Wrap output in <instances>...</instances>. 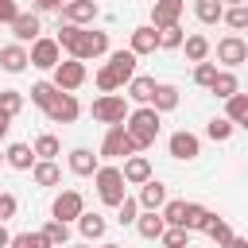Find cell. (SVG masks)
Instances as JSON below:
<instances>
[{"instance_id": "obj_41", "label": "cell", "mask_w": 248, "mask_h": 248, "mask_svg": "<svg viewBox=\"0 0 248 248\" xmlns=\"http://www.w3.org/2000/svg\"><path fill=\"white\" fill-rule=\"evenodd\" d=\"M217 74H221V70H217V62H198V66H194V85L209 89V85L217 81Z\"/></svg>"}, {"instance_id": "obj_12", "label": "cell", "mask_w": 248, "mask_h": 248, "mask_svg": "<svg viewBox=\"0 0 248 248\" xmlns=\"http://www.w3.org/2000/svg\"><path fill=\"white\" fill-rule=\"evenodd\" d=\"M186 12V0H155L151 4V27H170Z\"/></svg>"}, {"instance_id": "obj_10", "label": "cell", "mask_w": 248, "mask_h": 248, "mask_svg": "<svg viewBox=\"0 0 248 248\" xmlns=\"http://www.w3.org/2000/svg\"><path fill=\"white\" fill-rule=\"evenodd\" d=\"M58 62H62L58 39H35V43H31V66H39V70H58Z\"/></svg>"}, {"instance_id": "obj_56", "label": "cell", "mask_w": 248, "mask_h": 248, "mask_svg": "<svg viewBox=\"0 0 248 248\" xmlns=\"http://www.w3.org/2000/svg\"><path fill=\"white\" fill-rule=\"evenodd\" d=\"M0 163H8V155H4V151H0Z\"/></svg>"}, {"instance_id": "obj_9", "label": "cell", "mask_w": 248, "mask_h": 248, "mask_svg": "<svg viewBox=\"0 0 248 248\" xmlns=\"http://www.w3.org/2000/svg\"><path fill=\"white\" fill-rule=\"evenodd\" d=\"M97 0H66L62 4V12H58V23H78V27H85V23H93L97 19Z\"/></svg>"}, {"instance_id": "obj_44", "label": "cell", "mask_w": 248, "mask_h": 248, "mask_svg": "<svg viewBox=\"0 0 248 248\" xmlns=\"http://www.w3.org/2000/svg\"><path fill=\"white\" fill-rule=\"evenodd\" d=\"M225 23L232 31H248V4H236V8H225Z\"/></svg>"}, {"instance_id": "obj_37", "label": "cell", "mask_w": 248, "mask_h": 248, "mask_svg": "<svg viewBox=\"0 0 248 248\" xmlns=\"http://www.w3.org/2000/svg\"><path fill=\"white\" fill-rule=\"evenodd\" d=\"M205 236L221 248V244H229V240H232V229H229V221H225V217H217V213H213V221L205 225Z\"/></svg>"}, {"instance_id": "obj_54", "label": "cell", "mask_w": 248, "mask_h": 248, "mask_svg": "<svg viewBox=\"0 0 248 248\" xmlns=\"http://www.w3.org/2000/svg\"><path fill=\"white\" fill-rule=\"evenodd\" d=\"M236 128H244V132H248V116H244V120H240V124H236Z\"/></svg>"}, {"instance_id": "obj_5", "label": "cell", "mask_w": 248, "mask_h": 248, "mask_svg": "<svg viewBox=\"0 0 248 248\" xmlns=\"http://www.w3.org/2000/svg\"><path fill=\"white\" fill-rule=\"evenodd\" d=\"M108 54V31H81V39H78V50H74V58H81V62H97V58H105Z\"/></svg>"}, {"instance_id": "obj_7", "label": "cell", "mask_w": 248, "mask_h": 248, "mask_svg": "<svg viewBox=\"0 0 248 248\" xmlns=\"http://www.w3.org/2000/svg\"><path fill=\"white\" fill-rule=\"evenodd\" d=\"M217 62H221L225 70L244 66V62H248V43H244L240 35H225V39L217 43Z\"/></svg>"}, {"instance_id": "obj_14", "label": "cell", "mask_w": 248, "mask_h": 248, "mask_svg": "<svg viewBox=\"0 0 248 248\" xmlns=\"http://www.w3.org/2000/svg\"><path fill=\"white\" fill-rule=\"evenodd\" d=\"M27 62H31V50H27L23 43H8V46H0V70H8V74H23Z\"/></svg>"}, {"instance_id": "obj_13", "label": "cell", "mask_w": 248, "mask_h": 248, "mask_svg": "<svg viewBox=\"0 0 248 248\" xmlns=\"http://www.w3.org/2000/svg\"><path fill=\"white\" fill-rule=\"evenodd\" d=\"M128 50L140 58V54H155L159 50V27H151V23H143V27H132V43H128Z\"/></svg>"}, {"instance_id": "obj_43", "label": "cell", "mask_w": 248, "mask_h": 248, "mask_svg": "<svg viewBox=\"0 0 248 248\" xmlns=\"http://www.w3.org/2000/svg\"><path fill=\"white\" fill-rule=\"evenodd\" d=\"M159 213H163V221H167V225H182V217H186V202H182V198H170Z\"/></svg>"}, {"instance_id": "obj_51", "label": "cell", "mask_w": 248, "mask_h": 248, "mask_svg": "<svg viewBox=\"0 0 248 248\" xmlns=\"http://www.w3.org/2000/svg\"><path fill=\"white\" fill-rule=\"evenodd\" d=\"M221 248H248V236H232L229 244H221Z\"/></svg>"}, {"instance_id": "obj_26", "label": "cell", "mask_w": 248, "mask_h": 248, "mask_svg": "<svg viewBox=\"0 0 248 248\" xmlns=\"http://www.w3.org/2000/svg\"><path fill=\"white\" fill-rule=\"evenodd\" d=\"M209 93H213V97H221V101L236 97V93H240V81H236V74H232V70H221V74H217V81L209 85Z\"/></svg>"}, {"instance_id": "obj_17", "label": "cell", "mask_w": 248, "mask_h": 248, "mask_svg": "<svg viewBox=\"0 0 248 248\" xmlns=\"http://www.w3.org/2000/svg\"><path fill=\"white\" fill-rule=\"evenodd\" d=\"M70 170H74L78 178H93V174L101 170V155H93L89 147H74V151H70Z\"/></svg>"}, {"instance_id": "obj_22", "label": "cell", "mask_w": 248, "mask_h": 248, "mask_svg": "<svg viewBox=\"0 0 248 248\" xmlns=\"http://www.w3.org/2000/svg\"><path fill=\"white\" fill-rule=\"evenodd\" d=\"M155 89H159V81L147 78V74H136V78L128 81V97H132L136 105H151V101H155Z\"/></svg>"}, {"instance_id": "obj_20", "label": "cell", "mask_w": 248, "mask_h": 248, "mask_svg": "<svg viewBox=\"0 0 248 248\" xmlns=\"http://www.w3.org/2000/svg\"><path fill=\"white\" fill-rule=\"evenodd\" d=\"M4 155H8V167H12V170H31V167L39 163V155H35L31 143H8Z\"/></svg>"}, {"instance_id": "obj_18", "label": "cell", "mask_w": 248, "mask_h": 248, "mask_svg": "<svg viewBox=\"0 0 248 248\" xmlns=\"http://www.w3.org/2000/svg\"><path fill=\"white\" fill-rule=\"evenodd\" d=\"M39 31H43V23H39V12H19V19L12 23V35H16V43H35V39H43Z\"/></svg>"}, {"instance_id": "obj_38", "label": "cell", "mask_w": 248, "mask_h": 248, "mask_svg": "<svg viewBox=\"0 0 248 248\" xmlns=\"http://www.w3.org/2000/svg\"><path fill=\"white\" fill-rule=\"evenodd\" d=\"M140 209H143L140 198H124V202L116 205V221H120V225H136V221H140Z\"/></svg>"}, {"instance_id": "obj_30", "label": "cell", "mask_w": 248, "mask_h": 248, "mask_svg": "<svg viewBox=\"0 0 248 248\" xmlns=\"http://www.w3.org/2000/svg\"><path fill=\"white\" fill-rule=\"evenodd\" d=\"M182 50H186V58L198 66V62H205V58H209V50H213V46H209V39H205V35H186Z\"/></svg>"}, {"instance_id": "obj_16", "label": "cell", "mask_w": 248, "mask_h": 248, "mask_svg": "<svg viewBox=\"0 0 248 248\" xmlns=\"http://www.w3.org/2000/svg\"><path fill=\"white\" fill-rule=\"evenodd\" d=\"M120 170H124V182H128V186H143V182H151V178H155V174H151V159H147V155H128Z\"/></svg>"}, {"instance_id": "obj_27", "label": "cell", "mask_w": 248, "mask_h": 248, "mask_svg": "<svg viewBox=\"0 0 248 248\" xmlns=\"http://www.w3.org/2000/svg\"><path fill=\"white\" fill-rule=\"evenodd\" d=\"M151 108H155V112H170V108H178V85H170V81H159Z\"/></svg>"}, {"instance_id": "obj_28", "label": "cell", "mask_w": 248, "mask_h": 248, "mask_svg": "<svg viewBox=\"0 0 248 248\" xmlns=\"http://www.w3.org/2000/svg\"><path fill=\"white\" fill-rule=\"evenodd\" d=\"M31 178H35V186H58V182H62V170H58V163L39 159V163L31 167Z\"/></svg>"}, {"instance_id": "obj_47", "label": "cell", "mask_w": 248, "mask_h": 248, "mask_svg": "<svg viewBox=\"0 0 248 248\" xmlns=\"http://www.w3.org/2000/svg\"><path fill=\"white\" fill-rule=\"evenodd\" d=\"M16 209H19V202H16V194H8V190H0V221H12V217H16Z\"/></svg>"}, {"instance_id": "obj_57", "label": "cell", "mask_w": 248, "mask_h": 248, "mask_svg": "<svg viewBox=\"0 0 248 248\" xmlns=\"http://www.w3.org/2000/svg\"><path fill=\"white\" fill-rule=\"evenodd\" d=\"M74 248H89V240H85V244H74Z\"/></svg>"}, {"instance_id": "obj_46", "label": "cell", "mask_w": 248, "mask_h": 248, "mask_svg": "<svg viewBox=\"0 0 248 248\" xmlns=\"http://www.w3.org/2000/svg\"><path fill=\"white\" fill-rule=\"evenodd\" d=\"M120 85H124V81H120L108 66H101V70H97V89H101V93H116Z\"/></svg>"}, {"instance_id": "obj_8", "label": "cell", "mask_w": 248, "mask_h": 248, "mask_svg": "<svg viewBox=\"0 0 248 248\" xmlns=\"http://www.w3.org/2000/svg\"><path fill=\"white\" fill-rule=\"evenodd\" d=\"M54 85H58L62 93L81 89V85H85V62H81V58H66V62H58V70H54Z\"/></svg>"}, {"instance_id": "obj_23", "label": "cell", "mask_w": 248, "mask_h": 248, "mask_svg": "<svg viewBox=\"0 0 248 248\" xmlns=\"http://www.w3.org/2000/svg\"><path fill=\"white\" fill-rule=\"evenodd\" d=\"M170 198H167V186L159 182V178H151V182H143L140 186V205L143 209H163Z\"/></svg>"}, {"instance_id": "obj_6", "label": "cell", "mask_w": 248, "mask_h": 248, "mask_svg": "<svg viewBox=\"0 0 248 248\" xmlns=\"http://www.w3.org/2000/svg\"><path fill=\"white\" fill-rule=\"evenodd\" d=\"M85 213V198H81V190H62L58 198H54V205H50V217L54 221H78Z\"/></svg>"}, {"instance_id": "obj_36", "label": "cell", "mask_w": 248, "mask_h": 248, "mask_svg": "<svg viewBox=\"0 0 248 248\" xmlns=\"http://www.w3.org/2000/svg\"><path fill=\"white\" fill-rule=\"evenodd\" d=\"M43 236L50 240V248H62V244L70 240V225H66V221H54V217H50V221L43 225Z\"/></svg>"}, {"instance_id": "obj_11", "label": "cell", "mask_w": 248, "mask_h": 248, "mask_svg": "<svg viewBox=\"0 0 248 248\" xmlns=\"http://www.w3.org/2000/svg\"><path fill=\"white\" fill-rule=\"evenodd\" d=\"M167 147H170V155H174V159H182V163H190V159H198V155H202V140H198L194 132H186V128H182V132H174V136L167 140Z\"/></svg>"}, {"instance_id": "obj_29", "label": "cell", "mask_w": 248, "mask_h": 248, "mask_svg": "<svg viewBox=\"0 0 248 248\" xmlns=\"http://www.w3.org/2000/svg\"><path fill=\"white\" fill-rule=\"evenodd\" d=\"M78 229H81L85 240H101L105 229H108V221H105L101 213H81V217H78Z\"/></svg>"}, {"instance_id": "obj_31", "label": "cell", "mask_w": 248, "mask_h": 248, "mask_svg": "<svg viewBox=\"0 0 248 248\" xmlns=\"http://www.w3.org/2000/svg\"><path fill=\"white\" fill-rule=\"evenodd\" d=\"M81 31H85V27H78V23H58V35H54V39H58V46H62L70 58H74V50H78Z\"/></svg>"}, {"instance_id": "obj_15", "label": "cell", "mask_w": 248, "mask_h": 248, "mask_svg": "<svg viewBox=\"0 0 248 248\" xmlns=\"http://www.w3.org/2000/svg\"><path fill=\"white\" fill-rule=\"evenodd\" d=\"M50 124H74L78 116H81V105H78V97L74 93H58V101L50 105Z\"/></svg>"}, {"instance_id": "obj_21", "label": "cell", "mask_w": 248, "mask_h": 248, "mask_svg": "<svg viewBox=\"0 0 248 248\" xmlns=\"http://www.w3.org/2000/svg\"><path fill=\"white\" fill-rule=\"evenodd\" d=\"M105 66H108V70H112V74H116V78H120L124 85H128V81L136 78V54H132V50H112Z\"/></svg>"}, {"instance_id": "obj_19", "label": "cell", "mask_w": 248, "mask_h": 248, "mask_svg": "<svg viewBox=\"0 0 248 248\" xmlns=\"http://www.w3.org/2000/svg\"><path fill=\"white\" fill-rule=\"evenodd\" d=\"M136 232H140L143 240H163V232H167L163 213H159V209H143V213H140V221H136Z\"/></svg>"}, {"instance_id": "obj_52", "label": "cell", "mask_w": 248, "mask_h": 248, "mask_svg": "<svg viewBox=\"0 0 248 248\" xmlns=\"http://www.w3.org/2000/svg\"><path fill=\"white\" fill-rule=\"evenodd\" d=\"M8 244H12V232H8V229H4V221H0V248H8Z\"/></svg>"}, {"instance_id": "obj_4", "label": "cell", "mask_w": 248, "mask_h": 248, "mask_svg": "<svg viewBox=\"0 0 248 248\" xmlns=\"http://www.w3.org/2000/svg\"><path fill=\"white\" fill-rule=\"evenodd\" d=\"M101 155H105V159H128V155H140V151H136V143H132L128 128H124V124H112V128H105Z\"/></svg>"}, {"instance_id": "obj_42", "label": "cell", "mask_w": 248, "mask_h": 248, "mask_svg": "<svg viewBox=\"0 0 248 248\" xmlns=\"http://www.w3.org/2000/svg\"><path fill=\"white\" fill-rule=\"evenodd\" d=\"M0 108L16 120V116H19V108H23V93H19V89H0Z\"/></svg>"}, {"instance_id": "obj_50", "label": "cell", "mask_w": 248, "mask_h": 248, "mask_svg": "<svg viewBox=\"0 0 248 248\" xmlns=\"http://www.w3.org/2000/svg\"><path fill=\"white\" fill-rule=\"evenodd\" d=\"M8 128H12V116L0 108V143H4V136H8Z\"/></svg>"}, {"instance_id": "obj_25", "label": "cell", "mask_w": 248, "mask_h": 248, "mask_svg": "<svg viewBox=\"0 0 248 248\" xmlns=\"http://www.w3.org/2000/svg\"><path fill=\"white\" fill-rule=\"evenodd\" d=\"M58 93H62V89H58L54 81H35V85H31V105H39L43 112H50V105L58 101Z\"/></svg>"}, {"instance_id": "obj_55", "label": "cell", "mask_w": 248, "mask_h": 248, "mask_svg": "<svg viewBox=\"0 0 248 248\" xmlns=\"http://www.w3.org/2000/svg\"><path fill=\"white\" fill-rule=\"evenodd\" d=\"M101 248H124V244H112V240H108V244H101Z\"/></svg>"}, {"instance_id": "obj_39", "label": "cell", "mask_w": 248, "mask_h": 248, "mask_svg": "<svg viewBox=\"0 0 248 248\" xmlns=\"http://www.w3.org/2000/svg\"><path fill=\"white\" fill-rule=\"evenodd\" d=\"M225 116H229L232 124H240V120L248 116V93H236V97H229V101H225Z\"/></svg>"}, {"instance_id": "obj_45", "label": "cell", "mask_w": 248, "mask_h": 248, "mask_svg": "<svg viewBox=\"0 0 248 248\" xmlns=\"http://www.w3.org/2000/svg\"><path fill=\"white\" fill-rule=\"evenodd\" d=\"M186 240H190V232H186L182 225H167V232H163V248H186Z\"/></svg>"}, {"instance_id": "obj_2", "label": "cell", "mask_w": 248, "mask_h": 248, "mask_svg": "<svg viewBox=\"0 0 248 248\" xmlns=\"http://www.w3.org/2000/svg\"><path fill=\"white\" fill-rule=\"evenodd\" d=\"M93 182H97V198L105 202V205H120L124 198H128V182H124V170L120 167H101L97 174H93Z\"/></svg>"}, {"instance_id": "obj_53", "label": "cell", "mask_w": 248, "mask_h": 248, "mask_svg": "<svg viewBox=\"0 0 248 248\" xmlns=\"http://www.w3.org/2000/svg\"><path fill=\"white\" fill-rule=\"evenodd\" d=\"M221 4H225V8H236V4H244V0H221Z\"/></svg>"}, {"instance_id": "obj_1", "label": "cell", "mask_w": 248, "mask_h": 248, "mask_svg": "<svg viewBox=\"0 0 248 248\" xmlns=\"http://www.w3.org/2000/svg\"><path fill=\"white\" fill-rule=\"evenodd\" d=\"M159 116L163 112H155L151 105H140V108H132V116H128V136H132V143H136V151H147L151 143H155V136H159Z\"/></svg>"}, {"instance_id": "obj_34", "label": "cell", "mask_w": 248, "mask_h": 248, "mask_svg": "<svg viewBox=\"0 0 248 248\" xmlns=\"http://www.w3.org/2000/svg\"><path fill=\"white\" fill-rule=\"evenodd\" d=\"M182 43H186V35H182V23L159 27V50H178Z\"/></svg>"}, {"instance_id": "obj_40", "label": "cell", "mask_w": 248, "mask_h": 248, "mask_svg": "<svg viewBox=\"0 0 248 248\" xmlns=\"http://www.w3.org/2000/svg\"><path fill=\"white\" fill-rule=\"evenodd\" d=\"M8 248H50V240L43 236V229L39 232H16Z\"/></svg>"}, {"instance_id": "obj_48", "label": "cell", "mask_w": 248, "mask_h": 248, "mask_svg": "<svg viewBox=\"0 0 248 248\" xmlns=\"http://www.w3.org/2000/svg\"><path fill=\"white\" fill-rule=\"evenodd\" d=\"M16 19H19V4H16V0H0V23L12 27Z\"/></svg>"}, {"instance_id": "obj_33", "label": "cell", "mask_w": 248, "mask_h": 248, "mask_svg": "<svg viewBox=\"0 0 248 248\" xmlns=\"http://www.w3.org/2000/svg\"><path fill=\"white\" fill-rule=\"evenodd\" d=\"M232 132H236V124H232L229 116H213V120L205 124V136H209L213 143H225V140H229Z\"/></svg>"}, {"instance_id": "obj_3", "label": "cell", "mask_w": 248, "mask_h": 248, "mask_svg": "<svg viewBox=\"0 0 248 248\" xmlns=\"http://www.w3.org/2000/svg\"><path fill=\"white\" fill-rule=\"evenodd\" d=\"M93 120L97 124H105V128H112V124H128V116H132V108H128V101L120 97V93H101L97 101H93Z\"/></svg>"}, {"instance_id": "obj_35", "label": "cell", "mask_w": 248, "mask_h": 248, "mask_svg": "<svg viewBox=\"0 0 248 248\" xmlns=\"http://www.w3.org/2000/svg\"><path fill=\"white\" fill-rule=\"evenodd\" d=\"M31 147H35V155H39V159H46V163H54V155L62 151L58 136H50V132H43V136H39V140H35Z\"/></svg>"}, {"instance_id": "obj_49", "label": "cell", "mask_w": 248, "mask_h": 248, "mask_svg": "<svg viewBox=\"0 0 248 248\" xmlns=\"http://www.w3.org/2000/svg\"><path fill=\"white\" fill-rule=\"evenodd\" d=\"M66 0H35V12H62Z\"/></svg>"}, {"instance_id": "obj_24", "label": "cell", "mask_w": 248, "mask_h": 248, "mask_svg": "<svg viewBox=\"0 0 248 248\" xmlns=\"http://www.w3.org/2000/svg\"><path fill=\"white\" fill-rule=\"evenodd\" d=\"M209 221H213V209H205L198 202H186V217H182V229L186 232H205Z\"/></svg>"}, {"instance_id": "obj_32", "label": "cell", "mask_w": 248, "mask_h": 248, "mask_svg": "<svg viewBox=\"0 0 248 248\" xmlns=\"http://www.w3.org/2000/svg\"><path fill=\"white\" fill-rule=\"evenodd\" d=\"M194 16L202 23H217V19H225V4L221 0H194Z\"/></svg>"}]
</instances>
